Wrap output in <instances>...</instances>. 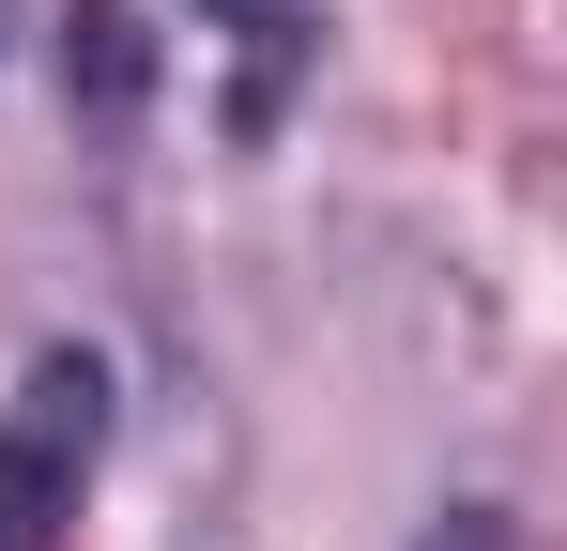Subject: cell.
I'll use <instances>...</instances> for the list:
<instances>
[{
  "label": "cell",
  "mask_w": 567,
  "mask_h": 551,
  "mask_svg": "<svg viewBox=\"0 0 567 551\" xmlns=\"http://www.w3.org/2000/svg\"><path fill=\"white\" fill-rule=\"evenodd\" d=\"M93 445H107V367L31 353L16 414H0V551H62L78 490H93Z\"/></svg>",
  "instance_id": "1"
},
{
  "label": "cell",
  "mask_w": 567,
  "mask_h": 551,
  "mask_svg": "<svg viewBox=\"0 0 567 551\" xmlns=\"http://www.w3.org/2000/svg\"><path fill=\"white\" fill-rule=\"evenodd\" d=\"M230 46H246V123H277V92H291V46H307V15L291 0H199Z\"/></svg>",
  "instance_id": "2"
},
{
  "label": "cell",
  "mask_w": 567,
  "mask_h": 551,
  "mask_svg": "<svg viewBox=\"0 0 567 551\" xmlns=\"http://www.w3.org/2000/svg\"><path fill=\"white\" fill-rule=\"evenodd\" d=\"M138 77H154V62H138V15H123V0H78V92H93V107H138Z\"/></svg>",
  "instance_id": "3"
}]
</instances>
